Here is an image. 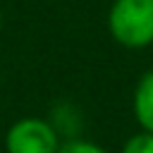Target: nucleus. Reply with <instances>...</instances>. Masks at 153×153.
<instances>
[{"label":"nucleus","instance_id":"nucleus-1","mask_svg":"<svg viewBox=\"0 0 153 153\" xmlns=\"http://www.w3.org/2000/svg\"><path fill=\"white\" fill-rule=\"evenodd\" d=\"M108 31L112 41L127 50L153 45V0H112Z\"/></svg>","mask_w":153,"mask_h":153},{"label":"nucleus","instance_id":"nucleus-3","mask_svg":"<svg viewBox=\"0 0 153 153\" xmlns=\"http://www.w3.org/2000/svg\"><path fill=\"white\" fill-rule=\"evenodd\" d=\"M131 112H134L139 129L153 131V67L148 72H143L134 86Z\"/></svg>","mask_w":153,"mask_h":153},{"label":"nucleus","instance_id":"nucleus-6","mask_svg":"<svg viewBox=\"0 0 153 153\" xmlns=\"http://www.w3.org/2000/svg\"><path fill=\"white\" fill-rule=\"evenodd\" d=\"M0 26H2V12H0Z\"/></svg>","mask_w":153,"mask_h":153},{"label":"nucleus","instance_id":"nucleus-4","mask_svg":"<svg viewBox=\"0 0 153 153\" xmlns=\"http://www.w3.org/2000/svg\"><path fill=\"white\" fill-rule=\"evenodd\" d=\"M120 153H153V131L139 129L122 143Z\"/></svg>","mask_w":153,"mask_h":153},{"label":"nucleus","instance_id":"nucleus-2","mask_svg":"<svg viewBox=\"0 0 153 153\" xmlns=\"http://www.w3.org/2000/svg\"><path fill=\"white\" fill-rule=\"evenodd\" d=\"M57 129L43 117H22L5 131V153H57Z\"/></svg>","mask_w":153,"mask_h":153},{"label":"nucleus","instance_id":"nucleus-5","mask_svg":"<svg viewBox=\"0 0 153 153\" xmlns=\"http://www.w3.org/2000/svg\"><path fill=\"white\" fill-rule=\"evenodd\" d=\"M57 153H108L100 143L96 141H88V139H69V141H62Z\"/></svg>","mask_w":153,"mask_h":153}]
</instances>
